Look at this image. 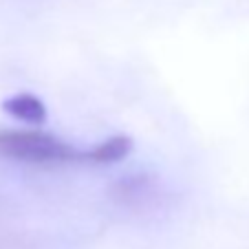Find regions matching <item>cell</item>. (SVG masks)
<instances>
[{
  "instance_id": "obj_3",
  "label": "cell",
  "mask_w": 249,
  "mask_h": 249,
  "mask_svg": "<svg viewBox=\"0 0 249 249\" xmlns=\"http://www.w3.org/2000/svg\"><path fill=\"white\" fill-rule=\"evenodd\" d=\"M2 110L9 117L18 119L29 126H42L47 122V106L40 97L31 93H16L2 102Z\"/></svg>"
},
{
  "instance_id": "obj_1",
  "label": "cell",
  "mask_w": 249,
  "mask_h": 249,
  "mask_svg": "<svg viewBox=\"0 0 249 249\" xmlns=\"http://www.w3.org/2000/svg\"><path fill=\"white\" fill-rule=\"evenodd\" d=\"M0 157L38 168L86 165L84 150L38 126L33 130H0Z\"/></svg>"
},
{
  "instance_id": "obj_2",
  "label": "cell",
  "mask_w": 249,
  "mask_h": 249,
  "mask_svg": "<svg viewBox=\"0 0 249 249\" xmlns=\"http://www.w3.org/2000/svg\"><path fill=\"white\" fill-rule=\"evenodd\" d=\"M135 148V141L128 135H113L108 139L95 143L93 148L84 150L86 165H113L124 161Z\"/></svg>"
}]
</instances>
